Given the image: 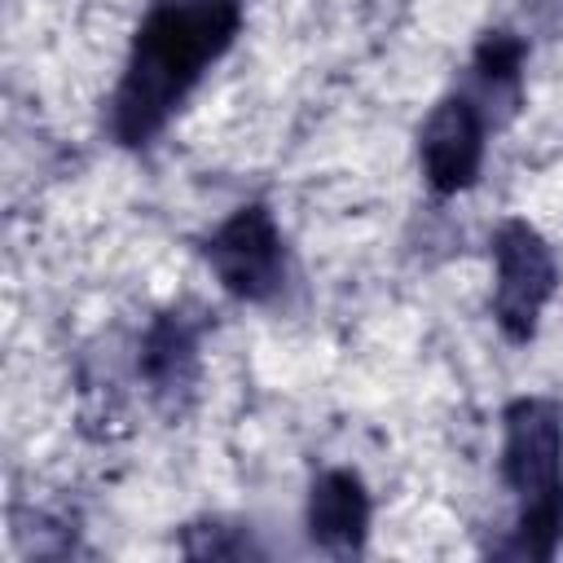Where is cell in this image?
Returning <instances> with one entry per match:
<instances>
[{"label":"cell","instance_id":"6da1fadb","mask_svg":"<svg viewBox=\"0 0 563 563\" xmlns=\"http://www.w3.org/2000/svg\"><path fill=\"white\" fill-rule=\"evenodd\" d=\"M238 31L242 0H154L132 31V48L110 97L114 141H154L194 84L233 48Z\"/></svg>","mask_w":563,"mask_h":563},{"label":"cell","instance_id":"7a4b0ae2","mask_svg":"<svg viewBox=\"0 0 563 563\" xmlns=\"http://www.w3.org/2000/svg\"><path fill=\"white\" fill-rule=\"evenodd\" d=\"M501 479L515 493V532L501 554L554 559L563 541V405L519 396L501 409Z\"/></svg>","mask_w":563,"mask_h":563},{"label":"cell","instance_id":"3957f363","mask_svg":"<svg viewBox=\"0 0 563 563\" xmlns=\"http://www.w3.org/2000/svg\"><path fill=\"white\" fill-rule=\"evenodd\" d=\"M559 290V264L550 242L528 220H501L493 229V321L510 343H528L545 303Z\"/></svg>","mask_w":563,"mask_h":563},{"label":"cell","instance_id":"277c9868","mask_svg":"<svg viewBox=\"0 0 563 563\" xmlns=\"http://www.w3.org/2000/svg\"><path fill=\"white\" fill-rule=\"evenodd\" d=\"M220 286L242 303H268L286 286V242L264 202L238 207L202 246Z\"/></svg>","mask_w":563,"mask_h":563},{"label":"cell","instance_id":"5b68a950","mask_svg":"<svg viewBox=\"0 0 563 563\" xmlns=\"http://www.w3.org/2000/svg\"><path fill=\"white\" fill-rule=\"evenodd\" d=\"M488 119L466 92H449L431 106L427 123L418 128V163L435 194H462L475 185L484 163Z\"/></svg>","mask_w":563,"mask_h":563},{"label":"cell","instance_id":"8992f818","mask_svg":"<svg viewBox=\"0 0 563 563\" xmlns=\"http://www.w3.org/2000/svg\"><path fill=\"white\" fill-rule=\"evenodd\" d=\"M308 537L330 550V554H361L365 532H369V493L356 471H321L308 488V510H303Z\"/></svg>","mask_w":563,"mask_h":563},{"label":"cell","instance_id":"52a82bcc","mask_svg":"<svg viewBox=\"0 0 563 563\" xmlns=\"http://www.w3.org/2000/svg\"><path fill=\"white\" fill-rule=\"evenodd\" d=\"M141 374L154 396H176L194 387L198 374V330L180 312H163L141 339Z\"/></svg>","mask_w":563,"mask_h":563},{"label":"cell","instance_id":"ba28073f","mask_svg":"<svg viewBox=\"0 0 563 563\" xmlns=\"http://www.w3.org/2000/svg\"><path fill=\"white\" fill-rule=\"evenodd\" d=\"M523 57H528V44L510 31H488L479 44H475V57H471V84L475 92V106L484 110V101H506L510 110L519 106V75H523ZM488 119V114H484Z\"/></svg>","mask_w":563,"mask_h":563},{"label":"cell","instance_id":"9c48e42d","mask_svg":"<svg viewBox=\"0 0 563 563\" xmlns=\"http://www.w3.org/2000/svg\"><path fill=\"white\" fill-rule=\"evenodd\" d=\"M229 532H233V528H224V523H189L180 545H185V554H194V559H246V554H260L246 528H242L238 537H229Z\"/></svg>","mask_w":563,"mask_h":563}]
</instances>
